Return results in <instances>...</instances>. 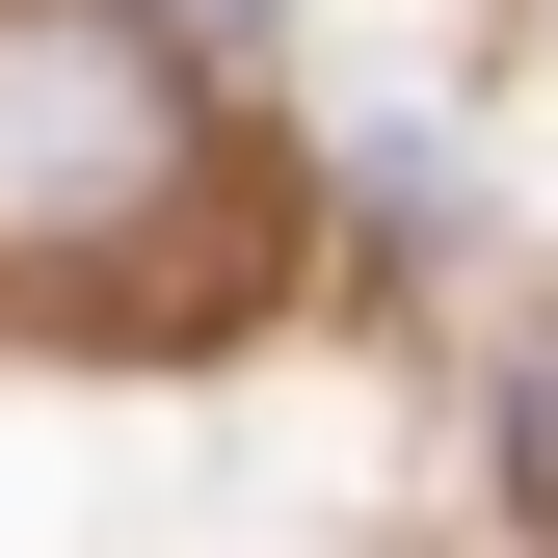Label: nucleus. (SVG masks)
<instances>
[{
	"mask_svg": "<svg viewBox=\"0 0 558 558\" xmlns=\"http://www.w3.org/2000/svg\"><path fill=\"white\" fill-rule=\"evenodd\" d=\"M214 186V81L160 0H0V266H133Z\"/></svg>",
	"mask_w": 558,
	"mask_h": 558,
	"instance_id": "f257e3e1",
	"label": "nucleus"
},
{
	"mask_svg": "<svg viewBox=\"0 0 558 558\" xmlns=\"http://www.w3.org/2000/svg\"><path fill=\"white\" fill-rule=\"evenodd\" d=\"M160 27H240V0H160Z\"/></svg>",
	"mask_w": 558,
	"mask_h": 558,
	"instance_id": "f03ea898",
	"label": "nucleus"
}]
</instances>
